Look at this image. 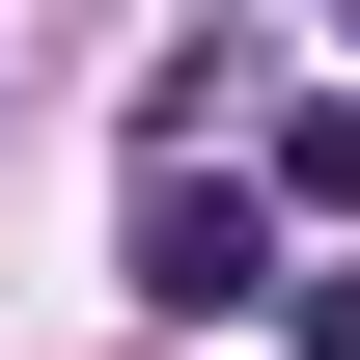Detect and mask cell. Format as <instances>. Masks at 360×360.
<instances>
[{"label":"cell","instance_id":"1","mask_svg":"<svg viewBox=\"0 0 360 360\" xmlns=\"http://www.w3.org/2000/svg\"><path fill=\"white\" fill-rule=\"evenodd\" d=\"M139 305H167V333H250L277 305V194H222L194 139H139Z\"/></svg>","mask_w":360,"mask_h":360},{"label":"cell","instance_id":"2","mask_svg":"<svg viewBox=\"0 0 360 360\" xmlns=\"http://www.w3.org/2000/svg\"><path fill=\"white\" fill-rule=\"evenodd\" d=\"M250 333H277V360H360V277H277Z\"/></svg>","mask_w":360,"mask_h":360}]
</instances>
